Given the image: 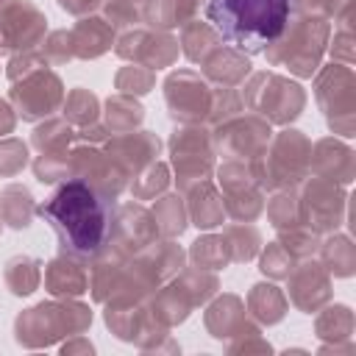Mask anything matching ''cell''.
<instances>
[{"mask_svg": "<svg viewBox=\"0 0 356 356\" xmlns=\"http://www.w3.org/2000/svg\"><path fill=\"white\" fill-rule=\"evenodd\" d=\"M153 86V72L142 67H122L117 72V89L122 95H145Z\"/></svg>", "mask_w": 356, "mask_h": 356, "instance_id": "38", "label": "cell"}, {"mask_svg": "<svg viewBox=\"0 0 356 356\" xmlns=\"http://www.w3.org/2000/svg\"><path fill=\"white\" fill-rule=\"evenodd\" d=\"M70 42H72V53L81 56V58H95L100 53H106L114 42V28L106 22V19H81L72 33H70Z\"/></svg>", "mask_w": 356, "mask_h": 356, "instance_id": "18", "label": "cell"}, {"mask_svg": "<svg viewBox=\"0 0 356 356\" xmlns=\"http://www.w3.org/2000/svg\"><path fill=\"white\" fill-rule=\"evenodd\" d=\"M159 153V139L147 131L120 136L108 145V156H114V164L120 170H139Z\"/></svg>", "mask_w": 356, "mask_h": 356, "instance_id": "17", "label": "cell"}, {"mask_svg": "<svg viewBox=\"0 0 356 356\" xmlns=\"http://www.w3.org/2000/svg\"><path fill=\"white\" fill-rule=\"evenodd\" d=\"M192 259L197 261V267H209V270H220L228 261V250L222 236H203L192 245Z\"/></svg>", "mask_w": 356, "mask_h": 356, "instance_id": "36", "label": "cell"}, {"mask_svg": "<svg viewBox=\"0 0 356 356\" xmlns=\"http://www.w3.org/2000/svg\"><path fill=\"white\" fill-rule=\"evenodd\" d=\"M353 325H356V320H353L350 306H345V303H334V306H328V309L317 317L314 331H317L320 339H331L334 345H342V342L350 345Z\"/></svg>", "mask_w": 356, "mask_h": 356, "instance_id": "21", "label": "cell"}, {"mask_svg": "<svg viewBox=\"0 0 356 356\" xmlns=\"http://www.w3.org/2000/svg\"><path fill=\"white\" fill-rule=\"evenodd\" d=\"M281 245H284L295 259H309V256L320 248V234H314L309 225H306V228L292 225V228H284V231H281Z\"/></svg>", "mask_w": 356, "mask_h": 356, "instance_id": "33", "label": "cell"}, {"mask_svg": "<svg viewBox=\"0 0 356 356\" xmlns=\"http://www.w3.org/2000/svg\"><path fill=\"white\" fill-rule=\"evenodd\" d=\"M189 211H192V220H195L197 228H214V225L222 222V214H225L222 197H220L209 184H200V189H197L195 197H192Z\"/></svg>", "mask_w": 356, "mask_h": 356, "instance_id": "27", "label": "cell"}, {"mask_svg": "<svg viewBox=\"0 0 356 356\" xmlns=\"http://www.w3.org/2000/svg\"><path fill=\"white\" fill-rule=\"evenodd\" d=\"M309 150H312V142L300 131L278 134L267 150V161H264V170L259 172V184L281 192L298 186L309 172Z\"/></svg>", "mask_w": 356, "mask_h": 356, "instance_id": "7", "label": "cell"}, {"mask_svg": "<svg viewBox=\"0 0 356 356\" xmlns=\"http://www.w3.org/2000/svg\"><path fill=\"white\" fill-rule=\"evenodd\" d=\"M117 53L122 58H131V61H139L147 67H167L178 53V42L164 33L136 31V33L122 36V42L117 44Z\"/></svg>", "mask_w": 356, "mask_h": 356, "instance_id": "15", "label": "cell"}, {"mask_svg": "<svg viewBox=\"0 0 356 356\" xmlns=\"http://www.w3.org/2000/svg\"><path fill=\"white\" fill-rule=\"evenodd\" d=\"M47 56L53 61H67L72 56V42H70V33L67 31H58L50 36V44H47Z\"/></svg>", "mask_w": 356, "mask_h": 356, "instance_id": "43", "label": "cell"}, {"mask_svg": "<svg viewBox=\"0 0 356 356\" xmlns=\"http://www.w3.org/2000/svg\"><path fill=\"white\" fill-rule=\"evenodd\" d=\"M298 211H300V222H306L314 234L337 231L348 217V192L342 184L314 175L303 186V195L298 197Z\"/></svg>", "mask_w": 356, "mask_h": 356, "instance_id": "8", "label": "cell"}, {"mask_svg": "<svg viewBox=\"0 0 356 356\" xmlns=\"http://www.w3.org/2000/svg\"><path fill=\"white\" fill-rule=\"evenodd\" d=\"M286 278H289V298L300 312L306 314L320 312L331 300V278L320 261L309 259L300 267H292Z\"/></svg>", "mask_w": 356, "mask_h": 356, "instance_id": "12", "label": "cell"}, {"mask_svg": "<svg viewBox=\"0 0 356 356\" xmlns=\"http://www.w3.org/2000/svg\"><path fill=\"white\" fill-rule=\"evenodd\" d=\"M320 259H323V267L328 273H334L337 278H350L353 270H356V248L350 242V236L345 234H337L328 236L325 242H320Z\"/></svg>", "mask_w": 356, "mask_h": 356, "instance_id": "20", "label": "cell"}, {"mask_svg": "<svg viewBox=\"0 0 356 356\" xmlns=\"http://www.w3.org/2000/svg\"><path fill=\"white\" fill-rule=\"evenodd\" d=\"M242 323H245V312H242V303H239L234 295L220 298V300L206 312V325H209L211 337H217V339L228 337L234 328H242Z\"/></svg>", "mask_w": 356, "mask_h": 356, "instance_id": "25", "label": "cell"}, {"mask_svg": "<svg viewBox=\"0 0 356 356\" xmlns=\"http://www.w3.org/2000/svg\"><path fill=\"white\" fill-rule=\"evenodd\" d=\"M292 267H295V256L281 242L267 245V250L261 256V267H259L264 275H270V278H286L292 273Z\"/></svg>", "mask_w": 356, "mask_h": 356, "instance_id": "37", "label": "cell"}, {"mask_svg": "<svg viewBox=\"0 0 356 356\" xmlns=\"http://www.w3.org/2000/svg\"><path fill=\"white\" fill-rule=\"evenodd\" d=\"M64 117L70 122H78V125L95 122V117H97V97L92 92H86V89L70 92V97L64 103Z\"/></svg>", "mask_w": 356, "mask_h": 356, "instance_id": "34", "label": "cell"}, {"mask_svg": "<svg viewBox=\"0 0 356 356\" xmlns=\"http://www.w3.org/2000/svg\"><path fill=\"white\" fill-rule=\"evenodd\" d=\"M142 17L150 25L170 28V25H175V0H147Z\"/></svg>", "mask_w": 356, "mask_h": 356, "instance_id": "41", "label": "cell"}, {"mask_svg": "<svg viewBox=\"0 0 356 356\" xmlns=\"http://www.w3.org/2000/svg\"><path fill=\"white\" fill-rule=\"evenodd\" d=\"M8 3H14V0H0V11H3V8L8 6Z\"/></svg>", "mask_w": 356, "mask_h": 356, "instance_id": "46", "label": "cell"}, {"mask_svg": "<svg viewBox=\"0 0 356 356\" xmlns=\"http://www.w3.org/2000/svg\"><path fill=\"white\" fill-rule=\"evenodd\" d=\"M248 309H250V314H253L259 323L273 325V323H278V320L284 317V312H286V298H284V292H281L278 286H273V284H256V286L250 289V295H248Z\"/></svg>", "mask_w": 356, "mask_h": 356, "instance_id": "23", "label": "cell"}, {"mask_svg": "<svg viewBox=\"0 0 356 356\" xmlns=\"http://www.w3.org/2000/svg\"><path fill=\"white\" fill-rule=\"evenodd\" d=\"M181 44H184V53H186L192 61H206L209 53L217 50L220 36L214 33V28H211L209 22H195V25H186V28H184Z\"/></svg>", "mask_w": 356, "mask_h": 356, "instance_id": "29", "label": "cell"}, {"mask_svg": "<svg viewBox=\"0 0 356 356\" xmlns=\"http://www.w3.org/2000/svg\"><path fill=\"white\" fill-rule=\"evenodd\" d=\"M222 242H225L228 259H234V261H248V259H253L256 250H259V231H256V228H245V225L228 228L225 236H222Z\"/></svg>", "mask_w": 356, "mask_h": 356, "instance_id": "31", "label": "cell"}, {"mask_svg": "<svg viewBox=\"0 0 356 356\" xmlns=\"http://www.w3.org/2000/svg\"><path fill=\"white\" fill-rule=\"evenodd\" d=\"M28 164V147L19 139H6L0 145V175H14Z\"/></svg>", "mask_w": 356, "mask_h": 356, "instance_id": "39", "label": "cell"}, {"mask_svg": "<svg viewBox=\"0 0 356 356\" xmlns=\"http://www.w3.org/2000/svg\"><path fill=\"white\" fill-rule=\"evenodd\" d=\"M92 323V312L81 303H39L17 317V339L22 345H47L56 337L78 334Z\"/></svg>", "mask_w": 356, "mask_h": 356, "instance_id": "5", "label": "cell"}, {"mask_svg": "<svg viewBox=\"0 0 356 356\" xmlns=\"http://www.w3.org/2000/svg\"><path fill=\"white\" fill-rule=\"evenodd\" d=\"M353 0H298V11L306 17H337L345 6H350Z\"/></svg>", "mask_w": 356, "mask_h": 356, "instance_id": "42", "label": "cell"}, {"mask_svg": "<svg viewBox=\"0 0 356 356\" xmlns=\"http://www.w3.org/2000/svg\"><path fill=\"white\" fill-rule=\"evenodd\" d=\"M245 103L264 114L267 122H292L303 106H306V95L303 89L289 81V78H281V75H270V72H259L250 78V83L245 86Z\"/></svg>", "mask_w": 356, "mask_h": 356, "instance_id": "6", "label": "cell"}, {"mask_svg": "<svg viewBox=\"0 0 356 356\" xmlns=\"http://www.w3.org/2000/svg\"><path fill=\"white\" fill-rule=\"evenodd\" d=\"M248 58L239 53V50H214L209 58H206V75L222 86L228 83H236L248 75Z\"/></svg>", "mask_w": 356, "mask_h": 356, "instance_id": "24", "label": "cell"}, {"mask_svg": "<svg viewBox=\"0 0 356 356\" xmlns=\"http://www.w3.org/2000/svg\"><path fill=\"white\" fill-rule=\"evenodd\" d=\"M309 170L317 178L348 186L356 175V159H353V150L345 142H339L334 136H325V139L314 142V147L309 150Z\"/></svg>", "mask_w": 356, "mask_h": 356, "instance_id": "14", "label": "cell"}, {"mask_svg": "<svg viewBox=\"0 0 356 356\" xmlns=\"http://www.w3.org/2000/svg\"><path fill=\"white\" fill-rule=\"evenodd\" d=\"M44 33V14L36 6H14L0 19V56L14 50H31Z\"/></svg>", "mask_w": 356, "mask_h": 356, "instance_id": "13", "label": "cell"}, {"mask_svg": "<svg viewBox=\"0 0 356 356\" xmlns=\"http://www.w3.org/2000/svg\"><path fill=\"white\" fill-rule=\"evenodd\" d=\"M36 206H33V197L25 186H6L3 195H0V217L8 228H28L31 225V217H33Z\"/></svg>", "mask_w": 356, "mask_h": 356, "instance_id": "22", "label": "cell"}, {"mask_svg": "<svg viewBox=\"0 0 356 356\" xmlns=\"http://www.w3.org/2000/svg\"><path fill=\"white\" fill-rule=\"evenodd\" d=\"M153 220H156V228L167 236H175L186 228V211H184V203L178 197H161L156 206H153Z\"/></svg>", "mask_w": 356, "mask_h": 356, "instance_id": "30", "label": "cell"}, {"mask_svg": "<svg viewBox=\"0 0 356 356\" xmlns=\"http://www.w3.org/2000/svg\"><path fill=\"white\" fill-rule=\"evenodd\" d=\"M328 44V22L323 17H300L292 19V25L278 33V39L267 47V56L273 64L289 67V72L300 78H312L317 72L320 58Z\"/></svg>", "mask_w": 356, "mask_h": 356, "instance_id": "3", "label": "cell"}, {"mask_svg": "<svg viewBox=\"0 0 356 356\" xmlns=\"http://www.w3.org/2000/svg\"><path fill=\"white\" fill-rule=\"evenodd\" d=\"M292 0H206L203 14L220 42L256 56L264 53L289 22Z\"/></svg>", "mask_w": 356, "mask_h": 356, "instance_id": "2", "label": "cell"}, {"mask_svg": "<svg viewBox=\"0 0 356 356\" xmlns=\"http://www.w3.org/2000/svg\"><path fill=\"white\" fill-rule=\"evenodd\" d=\"M70 128L64 122H44L42 128H36L33 134V145L39 147V153H67L70 145Z\"/></svg>", "mask_w": 356, "mask_h": 356, "instance_id": "35", "label": "cell"}, {"mask_svg": "<svg viewBox=\"0 0 356 356\" xmlns=\"http://www.w3.org/2000/svg\"><path fill=\"white\" fill-rule=\"evenodd\" d=\"M6 284L14 295H31L39 286V261L31 256H14L6 264Z\"/></svg>", "mask_w": 356, "mask_h": 356, "instance_id": "28", "label": "cell"}, {"mask_svg": "<svg viewBox=\"0 0 356 356\" xmlns=\"http://www.w3.org/2000/svg\"><path fill=\"white\" fill-rule=\"evenodd\" d=\"M164 95H167L170 114L175 120H181V122H197V120H203V117L211 114L214 95L209 92V83H203L189 70L172 72L164 81Z\"/></svg>", "mask_w": 356, "mask_h": 356, "instance_id": "10", "label": "cell"}, {"mask_svg": "<svg viewBox=\"0 0 356 356\" xmlns=\"http://www.w3.org/2000/svg\"><path fill=\"white\" fill-rule=\"evenodd\" d=\"M164 186H167V167H164V164H150V167L145 170V175L136 181L134 192H136L139 197H153V195L161 192Z\"/></svg>", "mask_w": 356, "mask_h": 356, "instance_id": "40", "label": "cell"}, {"mask_svg": "<svg viewBox=\"0 0 356 356\" xmlns=\"http://www.w3.org/2000/svg\"><path fill=\"white\" fill-rule=\"evenodd\" d=\"M145 117L142 106L134 103L128 95H117L106 103V125L111 134H128L134 131V125H139Z\"/></svg>", "mask_w": 356, "mask_h": 356, "instance_id": "26", "label": "cell"}, {"mask_svg": "<svg viewBox=\"0 0 356 356\" xmlns=\"http://www.w3.org/2000/svg\"><path fill=\"white\" fill-rule=\"evenodd\" d=\"M11 128H14V114H11V108L0 100V136H3V134H11Z\"/></svg>", "mask_w": 356, "mask_h": 356, "instance_id": "45", "label": "cell"}, {"mask_svg": "<svg viewBox=\"0 0 356 356\" xmlns=\"http://www.w3.org/2000/svg\"><path fill=\"white\" fill-rule=\"evenodd\" d=\"M64 100V89H61V81L56 72L50 70H33L31 75L19 81H14V89H11V103L17 106V114L22 120H39V117H47L58 108V103Z\"/></svg>", "mask_w": 356, "mask_h": 356, "instance_id": "9", "label": "cell"}, {"mask_svg": "<svg viewBox=\"0 0 356 356\" xmlns=\"http://www.w3.org/2000/svg\"><path fill=\"white\" fill-rule=\"evenodd\" d=\"M267 217H270V222H273L278 231L292 228V225H300L298 197H295V195H289V189L278 192V195L270 200V206H267Z\"/></svg>", "mask_w": 356, "mask_h": 356, "instance_id": "32", "label": "cell"}, {"mask_svg": "<svg viewBox=\"0 0 356 356\" xmlns=\"http://www.w3.org/2000/svg\"><path fill=\"white\" fill-rule=\"evenodd\" d=\"M58 236V248L67 256L89 259L103 250L111 236V206L83 178L64 181L36 209Z\"/></svg>", "mask_w": 356, "mask_h": 356, "instance_id": "1", "label": "cell"}, {"mask_svg": "<svg viewBox=\"0 0 356 356\" xmlns=\"http://www.w3.org/2000/svg\"><path fill=\"white\" fill-rule=\"evenodd\" d=\"M172 164L178 172V186L189 189L192 181H206L209 170H211V147L203 131L197 128H184L172 134Z\"/></svg>", "mask_w": 356, "mask_h": 356, "instance_id": "11", "label": "cell"}, {"mask_svg": "<svg viewBox=\"0 0 356 356\" xmlns=\"http://www.w3.org/2000/svg\"><path fill=\"white\" fill-rule=\"evenodd\" d=\"M58 6H61V8H67L70 14H86V11L97 8V6H100V0H58Z\"/></svg>", "mask_w": 356, "mask_h": 356, "instance_id": "44", "label": "cell"}, {"mask_svg": "<svg viewBox=\"0 0 356 356\" xmlns=\"http://www.w3.org/2000/svg\"><path fill=\"white\" fill-rule=\"evenodd\" d=\"M220 147L225 145L228 150H234L236 156H259L261 147L270 139V125L261 122L259 117H245V120H234L225 122V128H220Z\"/></svg>", "mask_w": 356, "mask_h": 356, "instance_id": "16", "label": "cell"}, {"mask_svg": "<svg viewBox=\"0 0 356 356\" xmlns=\"http://www.w3.org/2000/svg\"><path fill=\"white\" fill-rule=\"evenodd\" d=\"M44 286L53 295H81L86 289V273L70 256H58V259H53L47 264Z\"/></svg>", "mask_w": 356, "mask_h": 356, "instance_id": "19", "label": "cell"}, {"mask_svg": "<svg viewBox=\"0 0 356 356\" xmlns=\"http://www.w3.org/2000/svg\"><path fill=\"white\" fill-rule=\"evenodd\" d=\"M314 97L334 134L350 139L356 131V78L345 64H328L314 81Z\"/></svg>", "mask_w": 356, "mask_h": 356, "instance_id": "4", "label": "cell"}]
</instances>
